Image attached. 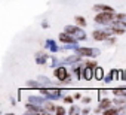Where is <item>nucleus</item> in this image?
Instances as JSON below:
<instances>
[{"instance_id":"nucleus-9","label":"nucleus","mask_w":126,"mask_h":115,"mask_svg":"<svg viewBox=\"0 0 126 115\" xmlns=\"http://www.w3.org/2000/svg\"><path fill=\"white\" fill-rule=\"evenodd\" d=\"M102 78V69H96V79H101Z\"/></svg>"},{"instance_id":"nucleus-3","label":"nucleus","mask_w":126,"mask_h":115,"mask_svg":"<svg viewBox=\"0 0 126 115\" xmlns=\"http://www.w3.org/2000/svg\"><path fill=\"white\" fill-rule=\"evenodd\" d=\"M105 37H107V33H105V31H94V39L102 40V39H105Z\"/></svg>"},{"instance_id":"nucleus-6","label":"nucleus","mask_w":126,"mask_h":115,"mask_svg":"<svg viewBox=\"0 0 126 115\" xmlns=\"http://www.w3.org/2000/svg\"><path fill=\"white\" fill-rule=\"evenodd\" d=\"M91 78H92V70L88 67V69L85 70V79H91Z\"/></svg>"},{"instance_id":"nucleus-7","label":"nucleus","mask_w":126,"mask_h":115,"mask_svg":"<svg viewBox=\"0 0 126 115\" xmlns=\"http://www.w3.org/2000/svg\"><path fill=\"white\" fill-rule=\"evenodd\" d=\"M108 106H110V100H102L101 105H99V108H102V109H105V108H108Z\"/></svg>"},{"instance_id":"nucleus-5","label":"nucleus","mask_w":126,"mask_h":115,"mask_svg":"<svg viewBox=\"0 0 126 115\" xmlns=\"http://www.w3.org/2000/svg\"><path fill=\"white\" fill-rule=\"evenodd\" d=\"M76 23H77L79 26H83V27L86 26V20H85V18H82V17H76Z\"/></svg>"},{"instance_id":"nucleus-2","label":"nucleus","mask_w":126,"mask_h":115,"mask_svg":"<svg viewBox=\"0 0 126 115\" xmlns=\"http://www.w3.org/2000/svg\"><path fill=\"white\" fill-rule=\"evenodd\" d=\"M55 76H56L58 79H65V78L68 76V73H67V70H65L64 67H59V69L55 70Z\"/></svg>"},{"instance_id":"nucleus-8","label":"nucleus","mask_w":126,"mask_h":115,"mask_svg":"<svg viewBox=\"0 0 126 115\" xmlns=\"http://www.w3.org/2000/svg\"><path fill=\"white\" fill-rule=\"evenodd\" d=\"M59 39H61L62 42H71V37H68L67 34H61V36H59Z\"/></svg>"},{"instance_id":"nucleus-11","label":"nucleus","mask_w":126,"mask_h":115,"mask_svg":"<svg viewBox=\"0 0 126 115\" xmlns=\"http://www.w3.org/2000/svg\"><path fill=\"white\" fill-rule=\"evenodd\" d=\"M46 108H47V111H53V106H52L50 103H47V105H46Z\"/></svg>"},{"instance_id":"nucleus-1","label":"nucleus","mask_w":126,"mask_h":115,"mask_svg":"<svg viewBox=\"0 0 126 115\" xmlns=\"http://www.w3.org/2000/svg\"><path fill=\"white\" fill-rule=\"evenodd\" d=\"M111 17H113V14H110V12H102V14H99V15L95 17V21L99 23V24H107V23L111 20Z\"/></svg>"},{"instance_id":"nucleus-4","label":"nucleus","mask_w":126,"mask_h":115,"mask_svg":"<svg viewBox=\"0 0 126 115\" xmlns=\"http://www.w3.org/2000/svg\"><path fill=\"white\" fill-rule=\"evenodd\" d=\"M95 9L96 11H104V12H110V14H113L114 11H113V8H108V6H95Z\"/></svg>"},{"instance_id":"nucleus-10","label":"nucleus","mask_w":126,"mask_h":115,"mask_svg":"<svg viewBox=\"0 0 126 115\" xmlns=\"http://www.w3.org/2000/svg\"><path fill=\"white\" fill-rule=\"evenodd\" d=\"M56 114H64V109H62L61 106H58L56 108Z\"/></svg>"}]
</instances>
